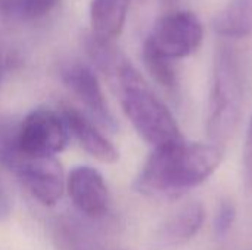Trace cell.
<instances>
[{"label": "cell", "instance_id": "30bf717a", "mask_svg": "<svg viewBox=\"0 0 252 250\" xmlns=\"http://www.w3.org/2000/svg\"><path fill=\"white\" fill-rule=\"evenodd\" d=\"M131 1L133 0H92L89 10L92 38L112 44L124 28Z\"/></svg>", "mask_w": 252, "mask_h": 250}, {"label": "cell", "instance_id": "6da1fadb", "mask_svg": "<svg viewBox=\"0 0 252 250\" xmlns=\"http://www.w3.org/2000/svg\"><path fill=\"white\" fill-rule=\"evenodd\" d=\"M221 161L223 149L214 143L182 140L161 146L152 150L134 186L145 196H176L207 181Z\"/></svg>", "mask_w": 252, "mask_h": 250}, {"label": "cell", "instance_id": "277c9868", "mask_svg": "<svg viewBox=\"0 0 252 250\" xmlns=\"http://www.w3.org/2000/svg\"><path fill=\"white\" fill-rule=\"evenodd\" d=\"M0 164L9 168L28 193L44 206L56 205L65 190L66 178L56 158H37L18 150L13 133L0 136Z\"/></svg>", "mask_w": 252, "mask_h": 250}, {"label": "cell", "instance_id": "7a4b0ae2", "mask_svg": "<svg viewBox=\"0 0 252 250\" xmlns=\"http://www.w3.org/2000/svg\"><path fill=\"white\" fill-rule=\"evenodd\" d=\"M109 72L117 78L126 116L148 144L157 149L183 140L170 109L124 56H118Z\"/></svg>", "mask_w": 252, "mask_h": 250}, {"label": "cell", "instance_id": "4fadbf2b", "mask_svg": "<svg viewBox=\"0 0 252 250\" xmlns=\"http://www.w3.org/2000/svg\"><path fill=\"white\" fill-rule=\"evenodd\" d=\"M143 63L149 75L164 88L174 90L177 87V74L174 69V62L158 53L148 43H143Z\"/></svg>", "mask_w": 252, "mask_h": 250}, {"label": "cell", "instance_id": "7c38bea8", "mask_svg": "<svg viewBox=\"0 0 252 250\" xmlns=\"http://www.w3.org/2000/svg\"><path fill=\"white\" fill-rule=\"evenodd\" d=\"M214 31L230 40L252 34V0H232L213 21Z\"/></svg>", "mask_w": 252, "mask_h": 250}, {"label": "cell", "instance_id": "8992f818", "mask_svg": "<svg viewBox=\"0 0 252 250\" xmlns=\"http://www.w3.org/2000/svg\"><path fill=\"white\" fill-rule=\"evenodd\" d=\"M202 38L204 28L198 16L189 10L176 9L158 18L145 43L174 62L195 53Z\"/></svg>", "mask_w": 252, "mask_h": 250}, {"label": "cell", "instance_id": "ac0fdd59", "mask_svg": "<svg viewBox=\"0 0 252 250\" xmlns=\"http://www.w3.org/2000/svg\"><path fill=\"white\" fill-rule=\"evenodd\" d=\"M161 4L165 9V12H171V10H176L177 9L179 0H161Z\"/></svg>", "mask_w": 252, "mask_h": 250}, {"label": "cell", "instance_id": "2e32d148", "mask_svg": "<svg viewBox=\"0 0 252 250\" xmlns=\"http://www.w3.org/2000/svg\"><path fill=\"white\" fill-rule=\"evenodd\" d=\"M245 165L248 171V177L252 181V118L247 130V140H245Z\"/></svg>", "mask_w": 252, "mask_h": 250}, {"label": "cell", "instance_id": "ba28073f", "mask_svg": "<svg viewBox=\"0 0 252 250\" xmlns=\"http://www.w3.org/2000/svg\"><path fill=\"white\" fill-rule=\"evenodd\" d=\"M61 77L71 93L103 125L112 127L114 118L108 108L102 85L93 69L81 62H69L62 66Z\"/></svg>", "mask_w": 252, "mask_h": 250}, {"label": "cell", "instance_id": "d6986e66", "mask_svg": "<svg viewBox=\"0 0 252 250\" xmlns=\"http://www.w3.org/2000/svg\"><path fill=\"white\" fill-rule=\"evenodd\" d=\"M3 72H4V60H3V55L0 52V80L3 77Z\"/></svg>", "mask_w": 252, "mask_h": 250}, {"label": "cell", "instance_id": "5b68a950", "mask_svg": "<svg viewBox=\"0 0 252 250\" xmlns=\"http://www.w3.org/2000/svg\"><path fill=\"white\" fill-rule=\"evenodd\" d=\"M68 127L62 115L50 108L31 111L13 133L19 152L37 158H55L68 144Z\"/></svg>", "mask_w": 252, "mask_h": 250}, {"label": "cell", "instance_id": "e0dca14e", "mask_svg": "<svg viewBox=\"0 0 252 250\" xmlns=\"http://www.w3.org/2000/svg\"><path fill=\"white\" fill-rule=\"evenodd\" d=\"M9 214H10V199L0 180V221L4 220Z\"/></svg>", "mask_w": 252, "mask_h": 250}, {"label": "cell", "instance_id": "52a82bcc", "mask_svg": "<svg viewBox=\"0 0 252 250\" xmlns=\"http://www.w3.org/2000/svg\"><path fill=\"white\" fill-rule=\"evenodd\" d=\"M65 189L81 214L90 218H99L108 211L109 190L97 169L87 165L74 168L68 174Z\"/></svg>", "mask_w": 252, "mask_h": 250}, {"label": "cell", "instance_id": "9c48e42d", "mask_svg": "<svg viewBox=\"0 0 252 250\" xmlns=\"http://www.w3.org/2000/svg\"><path fill=\"white\" fill-rule=\"evenodd\" d=\"M61 115L71 134L89 155L103 164H114L118 161L120 155L115 146L97 130L90 119L86 118L84 113L72 106L63 105Z\"/></svg>", "mask_w": 252, "mask_h": 250}, {"label": "cell", "instance_id": "9a60e30c", "mask_svg": "<svg viewBox=\"0 0 252 250\" xmlns=\"http://www.w3.org/2000/svg\"><path fill=\"white\" fill-rule=\"evenodd\" d=\"M58 0H18V16L27 19H40L46 16Z\"/></svg>", "mask_w": 252, "mask_h": 250}, {"label": "cell", "instance_id": "3957f363", "mask_svg": "<svg viewBox=\"0 0 252 250\" xmlns=\"http://www.w3.org/2000/svg\"><path fill=\"white\" fill-rule=\"evenodd\" d=\"M244 83L236 53L221 46L214 56L213 80L207 111V134L221 146L233 134L241 119Z\"/></svg>", "mask_w": 252, "mask_h": 250}, {"label": "cell", "instance_id": "5bb4252c", "mask_svg": "<svg viewBox=\"0 0 252 250\" xmlns=\"http://www.w3.org/2000/svg\"><path fill=\"white\" fill-rule=\"evenodd\" d=\"M236 221V206L232 200H221L213 221L214 236L217 239H224L232 230Z\"/></svg>", "mask_w": 252, "mask_h": 250}, {"label": "cell", "instance_id": "8fae6325", "mask_svg": "<svg viewBox=\"0 0 252 250\" xmlns=\"http://www.w3.org/2000/svg\"><path fill=\"white\" fill-rule=\"evenodd\" d=\"M205 212L201 203L192 202L177 211L161 230V240L168 246H179L192 240L202 228Z\"/></svg>", "mask_w": 252, "mask_h": 250}]
</instances>
